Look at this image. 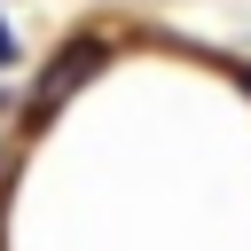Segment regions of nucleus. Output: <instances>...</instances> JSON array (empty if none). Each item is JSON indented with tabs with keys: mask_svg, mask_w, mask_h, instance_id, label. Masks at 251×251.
<instances>
[{
	"mask_svg": "<svg viewBox=\"0 0 251 251\" xmlns=\"http://www.w3.org/2000/svg\"><path fill=\"white\" fill-rule=\"evenodd\" d=\"M243 86H251V71H243Z\"/></svg>",
	"mask_w": 251,
	"mask_h": 251,
	"instance_id": "nucleus-3",
	"label": "nucleus"
},
{
	"mask_svg": "<svg viewBox=\"0 0 251 251\" xmlns=\"http://www.w3.org/2000/svg\"><path fill=\"white\" fill-rule=\"evenodd\" d=\"M8 55H16V39H8V31H0V63H8Z\"/></svg>",
	"mask_w": 251,
	"mask_h": 251,
	"instance_id": "nucleus-2",
	"label": "nucleus"
},
{
	"mask_svg": "<svg viewBox=\"0 0 251 251\" xmlns=\"http://www.w3.org/2000/svg\"><path fill=\"white\" fill-rule=\"evenodd\" d=\"M102 55H110L102 39H78V47H63V63H55V71L39 78V94H31V118H47V110H55V94H71L78 78H94V71H102Z\"/></svg>",
	"mask_w": 251,
	"mask_h": 251,
	"instance_id": "nucleus-1",
	"label": "nucleus"
}]
</instances>
